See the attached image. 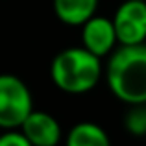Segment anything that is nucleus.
I'll return each instance as SVG.
<instances>
[{"instance_id": "nucleus-7", "label": "nucleus", "mask_w": 146, "mask_h": 146, "mask_svg": "<svg viewBox=\"0 0 146 146\" xmlns=\"http://www.w3.org/2000/svg\"><path fill=\"white\" fill-rule=\"evenodd\" d=\"M100 0H54V13L63 24L82 26L96 15Z\"/></svg>"}, {"instance_id": "nucleus-11", "label": "nucleus", "mask_w": 146, "mask_h": 146, "mask_svg": "<svg viewBox=\"0 0 146 146\" xmlns=\"http://www.w3.org/2000/svg\"><path fill=\"white\" fill-rule=\"evenodd\" d=\"M144 2H146V0H144Z\"/></svg>"}, {"instance_id": "nucleus-8", "label": "nucleus", "mask_w": 146, "mask_h": 146, "mask_svg": "<svg viewBox=\"0 0 146 146\" xmlns=\"http://www.w3.org/2000/svg\"><path fill=\"white\" fill-rule=\"evenodd\" d=\"M65 146H111L109 135L94 122H78L67 135Z\"/></svg>"}, {"instance_id": "nucleus-5", "label": "nucleus", "mask_w": 146, "mask_h": 146, "mask_svg": "<svg viewBox=\"0 0 146 146\" xmlns=\"http://www.w3.org/2000/svg\"><path fill=\"white\" fill-rule=\"evenodd\" d=\"M118 44L115 33L113 19L93 15L87 22L82 24V46L93 52L94 56H109Z\"/></svg>"}, {"instance_id": "nucleus-6", "label": "nucleus", "mask_w": 146, "mask_h": 146, "mask_svg": "<svg viewBox=\"0 0 146 146\" xmlns=\"http://www.w3.org/2000/svg\"><path fill=\"white\" fill-rule=\"evenodd\" d=\"M19 129L24 133V137L33 146H57L61 141L59 122L46 111L33 109Z\"/></svg>"}, {"instance_id": "nucleus-10", "label": "nucleus", "mask_w": 146, "mask_h": 146, "mask_svg": "<svg viewBox=\"0 0 146 146\" xmlns=\"http://www.w3.org/2000/svg\"><path fill=\"white\" fill-rule=\"evenodd\" d=\"M0 146H33L21 129H6L0 135Z\"/></svg>"}, {"instance_id": "nucleus-9", "label": "nucleus", "mask_w": 146, "mask_h": 146, "mask_svg": "<svg viewBox=\"0 0 146 146\" xmlns=\"http://www.w3.org/2000/svg\"><path fill=\"white\" fill-rule=\"evenodd\" d=\"M124 128L135 137L146 135V102L131 104L124 117Z\"/></svg>"}, {"instance_id": "nucleus-3", "label": "nucleus", "mask_w": 146, "mask_h": 146, "mask_svg": "<svg viewBox=\"0 0 146 146\" xmlns=\"http://www.w3.org/2000/svg\"><path fill=\"white\" fill-rule=\"evenodd\" d=\"M33 111L28 85L13 74H0V128L19 129Z\"/></svg>"}, {"instance_id": "nucleus-2", "label": "nucleus", "mask_w": 146, "mask_h": 146, "mask_svg": "<svg viewBox=\"0 0 146 146\" xmlns=\"http://www.w3.org/2000/svg\"><path fill=\"white\" fill-rule=\"evenodd\" d=\"M102 57L83 46L65 48L52 59L50 78L59 91L83 94L98 85L102 78Z\"/></svg>"}, {"instance_id": "nucleus-4", "label": "nucleus", "mask_w": 146, "mask_h": 146, "mask_svg": "<svg viewBox=\"0 0 146 146\" xmlns=\"http://www.w3.org/2000/svg\"><path fill=\"white\" fill-rule=\"evenodd\" d=\"M118 44H143L146 41V2L124 0L113 15Z\"/></svg>"}, {"instance_id": "nucleus-1", "label": "nucleus", "mask_w": 146, "mask_h": 146, "mask_svg": "<svg viewBox=\"0 0 146 146\" xmlns=\"http://www.w3.org/2000/svg\"><path fill=\"white\" fill-rule=\"evenodd\" d=\"M106 82L120 102H146V44H118L109 54Z\"/></svg>"}]
</instances>
